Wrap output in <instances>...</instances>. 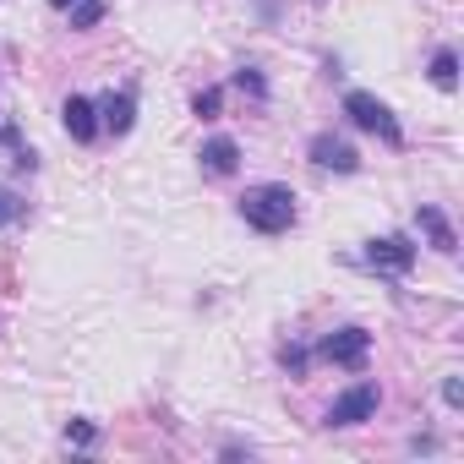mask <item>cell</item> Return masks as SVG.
<instances>
[{"instance_id": "cell-18", "label": "cell", "mask_w": 464, "mask_h": 464, "mask_svg": "<svg viewBox=\"0 0 464 464\" xmlns=\"http://www.w3.org/2000/svg\"><path fill=\"white\" fill-rule=\"evenodd\" d=\"M442 399L459 410V404H464V382H459V377H448V382H442Z\"/></svg>"}, {"instance_id": "cell-12", "label": "cell", "mask_w": 464, "mask_h": 464, "mask_svg": "<svg viewBox=\"0 0 464 464\" xmlns=\"http://www.w3.org/2000/svg\"><path fill=\"white\" fill-rule=\"evenodd\" d=\"M431 82H437L442 93L459 88V55H453V50H437V55H431Z\"/></svg>"}, {"instance_id": "cell-16", "label": "cell", "mask_w": 464, "mask_h": 464, "mask_svg": "<svg viewBox=\"0 0 464 464\" xmlns=\"http://www.w3.org/2000/svg\"><path fill=\"white\" fill-rule=\"evenodd\" d=\"M279 366H285L290 377H306V366H312V355H306L301 344H285V350H279Z\"/></svg>"}, {"instance_id": "cell-4", "label": "cell", "mask_w": 464, "mask_h": 464, "mask_svg": "<svg viewBox=\"0 0 464 464\" xmlns=\"http://www.w3.org/2000/svg\"><path fill=\"white\" fill-rule=\"evenodd\" d=\"M377 404H382V388L377 382H355V388H344L328 404V426H361V420L377 415Z\"/></svg>"}, {"instance_id": "cell-9", "label": "cell", "mask_w": 464, "mask_h": 464, "mask_svg": "<svg viewBox=\"0 0 464 464\" xmlns=\"http://www.w3.org/2000/svg\"><path fill=\"white\" fill-rule=\"evenodd\" d=\"M131 126H137V99H131V93H110V99L99 104V131L126 137Z\"/></svg>"}, {"instance_id": "cell-10", "label": "cell", "mask_w": 464, "mask_h": 464, "mask_svg": "<svg viewBox=\"0 0 464 464\" xmlns=\"http://www.w3.org/2000/svg\"><path fill=\"white\" fill-rule=\"evenodd\" d=\"M415 224L426 229V241H431L442 257H453V246H459V241H453V224L442 218V208H426V202H420V208H415Z\"/></svg>"}, {"instance_id": "cell-19", "label": "cell", "mask_w": 464, "mask_h": 464, "mask_svg": "<svg viewBox=\"0 0 464 464\" xmlns=\"http://www.w3.org/2000/svg\"><path fill=\"white\" fill-rule=\"evenodd\" d=\"M50 6H55V12H66V6H72V0H50Z\"/></svg>"}, {"instance_id": "cell-1", "label": "cell", "mask_w": 464, "mask_h": 464, "mask_svg": "<svg viewBox=\"0 0 464 464\" xmlns=\"http://www.w3.org/2000/svg\"><path fill=\"white\" fill-rule=\"evenodd\" d=\"M241 218L263 236H285L295 224V191L285 180H263V186H246L241 191Z\"/></svg>"}, {"instance_id": "cell-7", "label": "cell", "mask_w": 464, "mask_h": 464, "mask_svg": "<svg viewBox=\"0 0 464 464\" xmlns=\"http://www.w3.org/2000/svg\"><path fill=\"white\" fill-rule=\"evenodd\" d=\"M61 121H66L72 142H93V137H99V104L82 99V93H72V99L61 104Z\"/></svg>"}, {"instance_id": "cell-8", "label": "cell", "mask_w": 464, "mask_h": 464, "mask_svg": "<svg viewBox=\"0 0 464 464\" xmlns=\"http://www.w3.org/2000/svg\"><path fill=\"white\" fill-rule=\"evenodd\" d=\"M197 159H202L208 175H236V169H241V142H236V137H208Z\"/></svg>"}, {"instance_id": "cell-17", "label": "cell", "mask_w": 464, "mask_h": 464, "mask_svg": "<svg viewBox=\"0 0 464 464\" xmlns=\"http://www.w3.org/2000/svg\"><path fill=\"white\" fill-rule=\"evenodd\" d=\"M66 442H72V448H93V442H99V426H93V420H72V426H66Z\"/></svg>"}, {"instance_id": "cell-14", "label": "cell", "mask_w": 464, "mask_h": 464, "mask_svg": "<svg viewBox=\"0 0 464 464\" xmlns=\"http://www.w3.org/2000/svg\"><path fill=\"white\" fill-rule=\"evenodd\" d=\"M218 110H224V93H218V88H202V93L191 99V115H197V121H218Z\"/></svg>"}, {"instance_id": "cell-6", "label": "cell", "mask_w": 464, "mask_h": 464, "mask_svg": "<svg viewBox=\"0 0 464 464\" xmlns=\"http://www.w3.org/2000/svg\"><path fill=\"white\" fill-rule=\"evenodd\" d=\"M312 164H317V169H334V175H355V169H361V153H355L344 137L317 131V137H312Z\"/></svg>"}, {"instance_id": "cell-5", "label": "cell", "mask_w": 464, "mask_h": 464, "mask_svg": "<svg viewBox=\"0 0 464 464\" xmlns=\"http://www.w3.org/2000/svg\"><path fill=\"white\" fill-rule=\"evenodd\" d=\"M366 268H377V274H410L415 268V246L404 236H377V241H366Z\"/></svg>"}, {"instance_id": "cell-13", "label": "cell", "mask_w": 464, "mask_h": 464, "mask_svg": "<svg viewBox=\"0 0 464 464\" xmlns=\"http://www.w3.org/2000/svg\"><path fill=\"white\" fill-rule=\"evenodd\" d=\"M28 218V202L12 191V186H0V229H6V224H23Z\"/></svg>"}, {"instance_id": "cell-3", "label": "cell", "mask_w": 464, "mask_h": 464, "mask_svg": "<svg viewBox=\"0 0 464 464\" xmlns=\"http://www.w3.org/2000/svg\"><path fill=\"white\" fill-rule=\"evenodd\" d=\"M317 355L334 361V366H344V372H361L366 355H372V334L366 328H334V334H323Z\"/></svg>"}, {"instance_id": "cell-11", "label": "cell", "mask_w": 464, "mask_h": 464, "mask_svg": "<svg viewBox=\"0 0 464 464\" xmlns=\"http://www.w3.org/2000/svg\"><path fill=\"white\" fill-rule=\"evenodd\" d=\"M66 12H72V28H77V34H88V28H99V23H104L110 0H72Z\"/></svg>"}, {"instance_id": "cell-15", "label": "cell", "mask_w": 464, "mask_h": 464, "mask_svg": "<svg viewBox=\"0 0 464 464\" xmlns=\"http://www.w3.org/2000/svg\"><path fill=\"white\" fill-rule=\"evenodd\" d=\"M236 88H241V93H252V99H268V82H263V72H257V66H241V72H236Z\"/></svg>"}, {"instance_id": "cell-2", "label": "cell", "mask_w": 464, "mask_h": 464, "mask_svg": "<svg viewBox=\"0 0 464 464\" xmlns=\"http://www.w3.org/2000/svg\"><path fill=\"white\" fill-rule=\"evenodd\" d=\"M344 115L361 126V131H372V137H382L388 148H404V126H399V115L377 99V93H344Z\"/></svg>"}]
</instances>
